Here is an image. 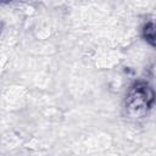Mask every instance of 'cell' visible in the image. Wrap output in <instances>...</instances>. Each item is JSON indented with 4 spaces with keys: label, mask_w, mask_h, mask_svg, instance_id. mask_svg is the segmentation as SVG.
<instances>
[{
    "label": "cell",
    "mask_w": 156,
    "mask_h": 156,
    "mask_svg": "<svg viewBox=\"0 0 156 156\" xmlns=\"http://www.w3.org/2000/svg\"><path fill=\"white\" fill-rule=\"evenodd\" d=\"M154 101V93L146 84H135L127 95V107L132 113L146 111Z\"/></svg>",
    "instance_id": "6da1fadb"
},
{
    "label": "cell",
    "mask_w": 156,
    "mask_h": 156,
    "mask_svg": "<svg viewBox=\"0 0 156 156\" xmlns=\"http://www.w3.org/2000/svg\"><path fill=\"white\" fill-rule=\"evenodd\" d=\"M145 38L152 44L156 45V24H147L144 29Z\"/></svg>",
    "instance_id": "7a4b0ae2"
}]
</instances>
